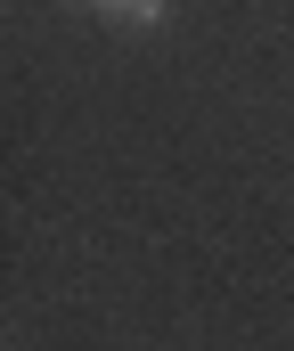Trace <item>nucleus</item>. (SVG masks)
Returning a JSON list of instances; mask_svg holds the SVG:
<instances>
[{
  "label": "nucleus",
  "instance_id": "f257e3e1",
  "mask_svg": "<svg viewBox=\"0 0 294 351\" xmlns=\"http://www.w3.org/2000/svg\"><path fill=\"white\" fill-rule=\"evenodd\" d=\"M106 16H123V25H164V0H98Z\"/></svg>",
  "mask_w": 294,
  "mask_h": 351
}]
</instances>
